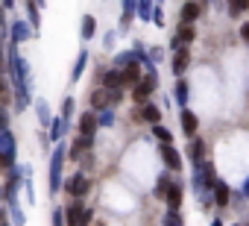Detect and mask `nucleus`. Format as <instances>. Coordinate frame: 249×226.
I'll return each instance as SVG.
<instances>
[{
	"label": "nucleus",
	"instance_id": "18",
	"mask_svg": "<svg viewBox=\"0 0 249 226\" xmlns=\"http://www.w3.org/2000/svg\"><path fill=\"white\" fill-rule=\"evenodd\" d=\"M167 188H170V179H167V173H164V176L159 179V185H156V194H159V197L164 200V194H167Z\"/></svg>",
	"mask_w": 249,
	"mask_h": 226
},
{
	"label": "nucleus",
	"instance_id": "25",
	"mask_svg": "<svg viewBox=\"0 0 249 226\" xmlns=\"http://www.w3.org/2000/svg\"><path fill=\"white\" fill-rule=\"evenodd\" d=\"M138 15L141 18H150V0H141V3H138Z\"/></svg>",
	"mask_w": 249,
	"mask_h": 226
},
{
	"label": "nucleus",
	"instance_id": "8",
	"mask_svg": "<svg viewBox=\"0 0 249 226\" xmlns=\"http://www.w3.org/2000/svg\"><path fill=\"white\" fill-rule=\"evenodd\" d=\"M103 85H106L108 91H114V88H123V74H120V71H108V74L103 76Z\"/></svg>",
	"mask_w": 249,
	"mask_h": 226
},
{
	"label": "nucleus",
	"instance_id": "28",
	"mask_svg": "<svg viewBox=\"0 0 249 226\" xmlns=\"http://www.w3.org/2000/svg\"><path fill=\"white\" fill-rule=\"evenodd\" d=\"M3 94H6V82H3V79H0V97H3Z\"/></svg>",
	"mask_w": 249,
	"mask_h": 226
},
{
	"label": "nucleus",
	"instance_id": "29",
	"mask_svg": "<svg viewBox=\"0 0 249 226\" xmlns=\"http://www.w3.org/2000/svg\"><path fill=\"white\" fill-rule=\"evenodd\" d=\"M211 226H220V220H214V223H211Z\"/></svg>",
	"mask_w": 249,
	"mask_h": 226
},
{
	"label": "nucleus",
	"instance_id": "17",
	"mask_svg": "<svg viewBox=\"0 0 249 226\" xmlns=\"http://www.w3.org/2000/svg\"><path fill=\"white\" fill-rule=\"evenodd\" d=\"M229 6H231V15H237V12L249 9V0H229Z\"/></svg>",
	"mask_w": 249,
	"mask_h": 226
},
{
	"label": "nucleus",
	"instance_id": "32",
	"mask_svg": "<svg viewBox=\"0 0 249 226\" xmlns=\"http://www.w3.org/2000/svg\"><path fill=\"white\" fill-rule=\"evenodd\" d=\"M0 65H3V59H0Z\"/></svg>",
	"mask_w": 249,
	"mask_h": 226
},
{
	"label": "nucleus",
	"instance_id": "22",
	"mask_svg": "<svg viewBox=\"0 0 249 226\" xmlns=\"http://www.w3.org/2000/svg\"><path fill=\"white\" fill-rule=\"evenodd\" d=\"M164 226H182L179 214H176V211H167V217H164Z\"/></svg>",
	"mask_w": 249,
	"mask_h": 226
},
{
	"label": "nucleus",
	"instance_id": "7",
	"mask_svg": "<svg viewBox=\"0 0 249 226\" xmlns=\"http://www.w3.org/2000/svg\"><path fill=\"white\" fill-rule=\"evenodd\" d=\"M194 36H196L194 24H182V30H179V36H176L173 47H179V44H188V41H194Z\"/></svg>",
	"mask_w": 249,
	"mask_h": 226
},
{
	"label": "nucleus",
	"instance_id": "21",
	"mask_svg": "<svg viewBox=\"0 0 249 226\" xmlns=\"http://www.w3.org/2000/svg\"><path fill=\"white\" fill-rule=\"evenodd\" d=\"M202 153H205V144L202 141H194V162H202Z\"/></svg>",
	"mask_w": 249,
	"mask_h": 226
},
{
	"label": "nucleus",
	"instance_id": "30",
	"mask_svg": "<svg viewBox=\"0 0 249 226\" xmlns=\"http://www.w3.org/2000/svg\"><path fill=\"white\" fill-rule=\"evenodd\" d=\"M0 162H3V156H0Z\"/></svg>",
	"mask_w": 249,
	"mask_h": 226
},
{
	"label": "nucleus",
	"instance_id": "10",
	"mask_svg": "<svg viewBox=\"0 0 249 226\" xmlns=\"http://www.w3.org/2000/svg\"><path fill=\"white\" fill-rule=\"evenodd\" d=\"M79 130H82V135H94V130H97V118L91 115V112H85V115L79 118Z\"/></svg>",
	"mask_w": 249,
	"mask_h": 226
},
{
	"label": "nucleus",
	"instance_id": "19",
	"mask_svg": "<svg viewBox=\"0 0 249 226\" xmlns=\"http://www.w3.org/2000/svg\"><path fill=\"white\" fill-rule=\"evenodd\" d=\"M91 217H94V211H91V208H82V214H79L76 226H88V223H91Z\"/></svg>",
	"mask_w": 249,
	"mask_h": 226
},
{
	"label": "nucleus",
	"instance_id": "20",
	"mask_svg": "<svg viewBox=\"0 0 249 226\" xmlns=\"http://www.w3.org/2000/svg\"><path fill=\"white\" fill-rule=\"evenodd\" d=\"M27 36H30V30H27V24H15V38H18V41H24Z\"/></svg>",
	"mask_w": 249,
	"mask_h": 226
},
{
	"label": "nucleus",
	"instance_id": "9",
	"mask_svg": "<svg viewBox=\"0 0 249 226\" xmlns=\"http://www.w3.org/2000/svg\"><path fill=\"white\" fill-rule=\"evenodd\" d=\"M79 214H82V200H73V203L68 206V211H65V220H68V226H76Z\"/></svg>",
	"mask_w": 249,
	"mask_h": 226
},
{
	"label": "nucleus",
	"instance_id": "27",
	"mask_svg": "<svg viewBox=\"0 0 249 226\" xmlns=\"http://www.w3.org/2000/svg\"><path fill=\"white\" fill-rule=\"evenodd\" d=\"M240 33H243V38L249 41V24H243V30H240Z\"/></svg>",
	"mask_w": 249,
	"mask_h": 226
},
{
	"label": "nucleus",
	"instance_id": "31",
	"mask_svg": "<svg viewBox=\"0 0 249 226\" xmlns=\"http://www.w3.org/2000/svg\"><path fill=\"white\" fill-rule=\"evenodd\" d=\"M0 124H3V118H0Z\"/></svg>",
	"mask_w": 249,
	"mask_h": 226
},
{
	"label": "nucleus",
	"instance_id": "11",
	"mask_svg": "<svg viewBox=\"0 0 249 226\" xmlns=\"http://www.w3.org/2000/svg\"><path fill=\"white\" fill-rule=\"evenodd\" d=\"M123 74V85H132V82H138L141 79V68L132 62V65H126V71H120Z\"/></svg>",
	"mask_w": 249,
	"mask_h": 226
},
{
	"label": "nucleus",
	"instance_id": "23",
	"mask_svg": "<svg viewBox=\"0 0 249 226\" xmlns=\"http://www.w3.org/2000/svg\"><path fill=\"white\" fill-rule=\"evenodd\" d=\"M153 132H156V138H161V141H167V144H170V132H167L164 127H159V124H156V130H153Z\"/></svg>",
	"mask_w": 249,
	"mask_h": 226
},
{
	"label": "nucleus",
	"instance_id": "14",
	"mask_svg": "<svg viewBox=\"0 0 249 226\" xmlns=\"http://www.w3.org/2000/svg\"><path fill=\"white\" fill-rule=\"evenodd\" d=\"M214 197H217V206H229V188L223 182H214Z\"/></svg>",
	"mask_w": 249,
	"mask_h": 226
},
{
	"label": "nucleus",
	"instance_id": "5",
	"mask_svg": "<svg viewBox=\"0 0 249 226\" xmlns=\"http://www.w3.org/2000/svg\"><path fill=\"white\" fill-rule=\"evenodd\" d=\"M164 200H167V206H170V211H176V208L182 206V185H179V182H170V188H167V194H164Z\"/></svg>",
	"mask_w": 249,
	"mask_h": 226
},
{
	"label": "nucleus",
	"instance_id": "15",
	"mask_svg": "<svg viewBox=\"0 0 249 226\" xmlns=\"http://www.w3.org/2000/svg\"><path fill=\"white\" fill-rule=\"evenodd\" d=\"M141 118H147L150 124H159V118H161V112H159L156 106H147V103H144V109H141Z\"/></svg>",
	"mask_w": 249,
	"mask_h": 226
},
{
	"label": "nucleus",
	"instance_id": "6",
	"mask_svg": "<svg viewBox=\"0 0 249 226\" xmlns=\"http://www.w3.org/2000/svg\"><path fill=\"white\" fill-rule=\"evenodd\" d=\"M196 127H199L196 115H191V112L185 109V112H182V130H185V135H188V138H191V135H196Z\"/></svg>",
	"mask_w": 249,
	"mask_h": 226
},
{
	"label": "nucleus",
	"instance_id": "4",
	"mask_svg": "<svg viewBox=\"0 0 249 226\" xmlns=\"http://www.w3.org/2000/svg\"><path fill=\"white\" fill-rule=\"evenodd\" d=\"M161 159H164V165H167L170 170H179V168H182V159H179V150H173L170 144H164V147H161Z\"/></svg>",
	"mask_w": 249,
	"mask_h": 226
},
{
	"label": "nucleus",
	"instance_id": "16",
	"mask_svg": "<svg viewBox=\"0 0 249 226\" xmlns=\"http://www.w3.org/2000/svg\"><path fill=\"white\" fill-rule=\"evenodd\" d=\"M94 27H97V24H94V18H91V15H85V18H82V36H85V38H91V36H94Z\"/></svg>",
	"mask_w": 249,
	"mask_h": 226
},
{
	"label": "nucleus",
	"instance_id": "1",
	"mask_svg": "<svg viewBox=\"0 0 249 226\" xmlns=\"http://www.w3.org/2000/svg\"><path fill=\"white\" fill-rule=\"evenodd\" d=\"M117 100H120V88H114V91H108V88H100V91H94V94H91V103H94L97 109L114 106Z\"/></svg>",
	"mask_w": 249,
	"mask_h": 226
},
{
	"label": "nucleus",
	"instance_id": "12",
	"mask_svg": "<svg viewBox=\"0 0 249 226\" xmlns=\"http://www.w3.org/2000/svg\"><path fill=\"white\" fill-rule=\"evenodd\" d=\"M199 18V6L196 3H185L182 6V24H194Z\"/></svg>",
	"mask_w": 249,
	"mask_h": 226
},
{
	"label": "nucleus",
	"instance_id": "3",
	"mask_svg": "<svg viewBox=\"0 0 249 226\" xmlns=\"http://www.w3.org/2000/svg\"><path fill=\"white\" fill-rule=\"evenodd\" d=\"M153 88H156V79H153V76L138 79V82H135V100H138V103H144V100L153 94Z\"/></svg>",
	"mask_w": 249,
	"mask_h": 226
},
{
	"label": "nucleus",
	"instance_id": "24",
	"mask_svg": "<svg viewBox=\"0 0 249 226\" xmlns=\"http://www.w3.org/2000/svg\"><path fill=\"white\" fill-rule=\"evenodd\" d=\"M202 173H205V182L214 185V165H202Z\"/></svg>",
	"mask_w": 249,
	"mask_h": 226
},
{
	"label": "nucleus",
	"instance_id": "2",
	"mask_svg": "<svg viewBox=\"0 0 249 226\" xmlns=\"http://www.w3.org/2000/svg\"><path fill=\"white\" fill-rule=\"evenodd\" d=\"M88 188H91V182H88L85 176H73V179H68V182H65V191H68L73 200H79Z\"/></svg>",
	"mask_w": 249,
	"mask_h": 226
},
{
	"label": "nucleus",
	"instance_id": "26",
	"mask_svg": "<svg viewBox=\"0 0 249 226\" xmlns=\"http://www.w3.org/2000/svg\"><path fill=\"white\" fill-rule=\"evenodd\" d=\"M38 115H41V121L47 124V109H44V103H38Z\"/></svg>",
	"mask_w": 249,
	"mask_h": 226
},
{
	"label": "nucleus",
	"instance_id": "13",
	"mask_svg": "<svg viewBox=\"0 0 249 226\" xmlns=\"http://www.w3.org/2000/svg\"><path fill=\"white\" fill-rule=\"evenodd\" d=\"M188 62H191V53H188V50H179L176 59H173V71H176V74H185Z\"/></svg>",
	"mask_w": 249,
	"mask_h": 226
}]
</instances>
